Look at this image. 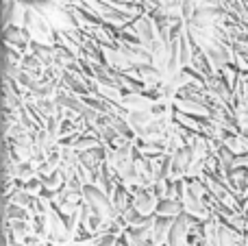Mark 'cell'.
Listing matches in <instances>:
<instances>
[{"label": "cell", "mask_w": 248, "mask_h": 246, "mask_svg": "<svg viewBox=\"0 0 248 246\" xmlns=\"http://www.w3.org/2000/svg\"><path fill=\"white\" fill-rule=\"evenodd\" d=\"M24 29H26V33L31 35L33 44H42V46H57V31L52 29L50 22L44 17L42 11H37V9L31 7V4H29V11H26Z\"/></svg>", "instance_id": "6da1fadb"}, {"label": "cell", "mask_w": 248, "mask_h": 246, "mask_svg": "<svg viewBox=\"0 0 248 246\" xmlns=\"http://www.w3.org/2000/svg\"><path fill=\"white\" fill-rule=\"evenodd\" d=\"M83 199H85V205L92 209V212H96L100 218H103L105 222H109V225H113V222H118L120 218H118L116 209H113L111 205V199H109L107 192H103L100 187L96 185H85V190H83Z\"/></svg>", "instance_id": "7a4b0ae2"}, {"label": "cell", "mask_w": 248, "mask_h": 246, "mask_svg": "<svg viewBox=\"0 0 248 246\" xmlns=\"http://www.w3.org/2000/svg\"><path fill=\"white\" fill-rule=\"evenodd\" d=\"M133 33L137 35V39L141 42V46L148 50L155 42L159 39V26H157V20L153 17V13L144 11L140 17H135V22L131 24Z\"/></svg>", "instance_id": "3957f363"}, {"label": "cell", "mask_w": 248, "mask_h": 246, "mask_svg": "<svg viewBox=\"0 0 248 246\" xmlns=\"http://www.w3.org/2000/svg\"><path fill=\"white\" fill-rule=\"evenodd\" d=\"M157 205H159V199L153 192V187H137V190H133V207L140 209L141 216L146 218L155 216Z\"/></svg>", "instance_id": "277c9868"}, {"label": "cell", "mask_w": 248, "mask_h": 246, "mask_svg": "<svg viewBox=\"0 0 248 246\" xmlns=\"http://www.w3.org/2000/svg\"><path fill=\"white\" fill-rule=\"evenodd\" d=\"M172 222H174V218L155 216V227H153V238H150V242H153L155 246H168L170 231H172Z\"/></svg>", "instance_id": "5b68a950"}, {"label": "cell", "mask_w": 248, "mask_h": 246, "mask_svg": "<svg viewBox=\"0 0 248 246\" xmlns=\"http://www.w3.org/2000/svg\"><path fill=\"white\" fill-rule=\"evenodd\" d=\"M174 111L187 113L194 118H211V111L198 100H189V98H176L174 100Z\"/></svg>", "instance_id": "8992f818"}, {"label": "cell", "mask_w": 248, "mask_h": 246, "mask_svg": "<svg viewBox=\"0 0 248 246\" xmlns=\"http://www.w3.org/2000/svg\"><path fill=\"white\" fill-rule=\"evenodd\" d=\"M4 39H7V46H16L22 48V50H29L33 39L26 33V29H20V26H9L4 29Z\"/></svg>", "instance_id": "52a82bcc"}, {"label": "cell", "mask_w": 248, "mask_h": 246, "mask_svg": "<svg viewBox=\"0 0 248 246\" xmlns=\"http://www.w3.org/2000/svg\"><path fill=\"white\" fill-rule=\"evenodd\" d=\"M120 105L126 111H146V109L155 107V103L146 94H124Z\"/></svg>", "instance_id": "ba28073f"}, {"label": "cell", "mask_w": 248, "mask_h": 246, "mask_svg": "<svg viewBox=\"0 0 248 246\" xmlns=\"http://www.w3.org/2000/svg\"><path fill=\"white\" fill-rule=\"evenodd\" d=\"M157 118H155V113H153V109H146V111H128V116H126V122H128V126L133 129V133H140L144 126H148L150 122H155Z\"/></svg>", "instance_id": "9c48e42d"}, {"label": "cell", "mask_w": 248, "mask_h": 246, "mask_svg": "<svg viewBox=\"0 0 248 246\" xmlns=\"http://www.w3.org/2000/svg\"><path fill=\"white\" fill-rule=\"evenodd\" d=\"M181 214H185L183 203H181V200H174V199H163V200H159L155 216H163V218H179Z\"/></svg>", "instance_id": "30bf717a"}, {"label": "cell", "mask_w": 248, "mask_h": 246, "mask_svg": "<svg viewBox=\"0 0 248 246\" xmlns=\"http://www.w3.org/2000/svg\"><path fill=\"white\" fill-rule=\"evenodd\" d=\"M35 177H37V164H35V161H22V164H17L16 181L20 183V185L33 181Z\"/></svg>", "instance_id": "8fae6325"}, {"label": "cell", "mask_w": 248, "mask_h": 246, "mask_svg": "<svg viewBox=\"0 0 248 246\" xmlns=\"http://www.w3.org/2000/svg\"><path fill=\"white\" fill-rule=\"evenodd\" d=\"M153 227H155V216H150V218H146L141 225L126 229V233L133 235L135 240H150L153 238Z\"/></svg>", "instance_id": "7c38bea8"}, {"label": "cell", "mask_w": 248, "mask_h": 246, "mask_svg": "<svg viewBox=\"0 0 248 246\" xmlns=\"http://www.w3.org/2000/svg\"><path fill=\"white\" fill-rule=\"evenodd\" d=\"M144 220H146V216H141V212H140V209H135L133 205L126 209V212H124V216H122V222H124V227H126V229L141 225Z\"/></svg>", "instance_id": "4fadbf2b"}, {"label": "cell", "mask_w": 248, "mask_h": 246, "mask_svg": "<svg viewBox=\"0 0 248 246\" xmlns=\"http://www.w3.org/2000/svg\"><path fill=\"white\" fill-rule=\"evenodd\" d=\"M122 235H116V233H105L103 238L98 240L94 246H116L118 244V240H120Z\"/></svg>", "instance_id": "5bb4252c"}, {"label": "cell", "mask_w": 248, "mask_h": 246, "mask_svg": "<svg viewBox=\"0 0 248 246\" xmlns=\"http://www.w3.org/2000/svg\"><path fill=\"white\" fill-rule=\"evenodd\" d=\"M122 238H124V242H126L128 246H155L153 242H150V240H135L133 235H128L126 231L122 233Z\"/></svg>", "instance_id": "9a60e30c"}, {"label": "cell", "mask_w": 248, "mask_h": 246, "mask_svg": "<svg viewBox=\"0 0 248 246\" xmlns=\"http://www.w3.org/2000/svg\"><path fill=\"white\" fill-rule=\"evenodd\" d=\"M246 246H248V235H246Z\"/></svg>", "instance_id": "2e32d148"}]
</instances>
